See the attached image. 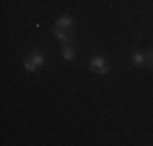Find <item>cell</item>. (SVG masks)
Segmentation results:
<instances>
[{
  "label": "cell",
  "mask_w": 153,
  "mask_h": 146,
  "mask_svg": "<svg viewBox=\"0 0 153 146\" xmlns=\"http://www.w3.org/2000/svg\"><path fill=\"white\" fill-rule=\"evenodd\" d=\"M44 66V56H42V54L39 51H34V54H29V56H27V61H25V71H39Z\"/></svg>",
  "instance_id": "1"
},
{
  "label": "cell",
  "mask_w": 153,
  "mask_h": 146,
  "mask_svg": "<svg viewBox=\"0 0 153 146\" xmlns=\"http://www.w3.org/2000/svg\"><path fill=\"white\" fill-rule=\"evenodd\" d=\"M90 68H92L95 73H100V76H105V73L109 71V66H107L105 56H92V61H90Z\"/></svg>",
  "instance_id": "2"
},
{
  "label": "cell",
  "mask_w": 153,
  "mask_h": 146,
  "mask_svg": "<svg viewBox=\"0 0 153 146\" xmlns=\"http://www.w3.org/2000/svg\"><path fill=\"white\" fill-rule=\"evenodd\" d=\"M56 27L59 29H73V17L71 15H61L59 20H56Z\"/></svg>",
  "instance_id": "3"
},
{
  "label": "cell",
  "mask_w": 153,
  "mask_h": 146,
  "mask_svg": "<svg viewBox=\"0 0 153 146\" xmlns=\"http://www.w3.org/2000/svg\"><path fill=\"white\" fill-rule=\"evenodd\" d=\"M53 36L61 42V46H66V44H71V39H68V34H66V29H59V27H53Z\"/></svg>",
  "instance_id": "4"
},
{
  "label": "cell",
  "mask_w": 153,
  "mask_h": 146,
  "mask_svg": "<svg viewBox=\"0 0 153 146\" xmlns=\"http://www.w3.org/2000/svg\"><path fill=\"white\" fill-rule=\"evenodd\" d=\"M131 61H134V66H143V63H146V54L136 51V54H134V56H131Z\"/></svg>",
  "instance_id": "5"
},
{
  "label": "cell",
  "mask_w": 153,
  "mask_h": 146,
  "mask_svg": "<svg viewBox=\"0 0 153 146\" xmlns=\"http://www.w3.org/2000/svg\"><path fill=\"white\" fill-rule=\"evenodd\" d=\"M63 59H68V61H73V59H75V51L71 49V44H66V46H63Z\"/></svg>",
  "instance_id": "6"
},
{
  "label": "cell",
  "mask_w": 153,
  "mask_h": 146,
  "mask_svg": "<svg viewBox=\"0 0 153 146\" xmlns=\"http://www.w3.org/2000/svg\"><path fill=\"white\" fill-rule=\"evenodd\" d=\"M146 63H151V68H153V51L146 54Z\"/></svg>",
  "instance_id": "7"
}]
</instances>
